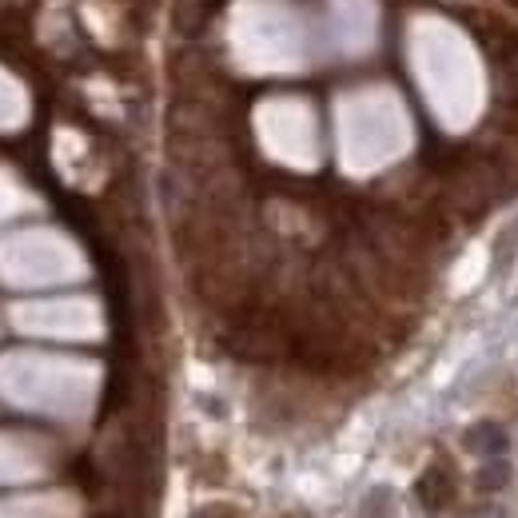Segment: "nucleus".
<instances>
[{
  "mask_svg": "<svg viewBox=\"0 0 518 518\" xmlns=\"http://www.w3.org/2000/svg\"><path fill=\"white\" fill-rule=\"evenodd\" d=\"M415 495H419V503H423L427 511H447V507L455 503V479H451L447 471L431 467V471H427V475L419 479Z\"/></svg>",
  "mask_w": 518,
  "mask_h": 518,
  "instance_id": "nucleus-1",
  "label": "nucleus"
},
{
  "mask_svg": "<svg viewBox=\"0 0 518 518\" xmlns=\"http://www.w3.org/2000/svg\"><path fill=\"white\" fill-rule=\"evenodd\" d=\"M467 451L471 455H483V459H499V455H507V431L499 427V423H475L471 431H467Z\"/></svg>",
  "mask_w": 518,
  "mask_h": 518,
  "instance_id": "nucleus-2",
  "label": "nucleus"
},
{
  "mask_svg": "<svg viewBox=\"0 0 518 518\" xmlns=\"http://www.w3.org/2000/svg\"><path fill=\"white\" fill-rule=\"evenodd\" d=\"M507 483H511V463L507 459H487L479 467V475H475V487L479 491H503Z\"/></svg>",
  "mask_w": 518,
  "mask_h": 518,
  "instance_id": "nucleus-3",
  "label": "nucleus"
}]
</instances>
